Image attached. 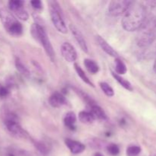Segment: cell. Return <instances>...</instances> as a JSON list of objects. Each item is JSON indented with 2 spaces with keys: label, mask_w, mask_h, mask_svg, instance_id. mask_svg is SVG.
Wrapping results in <instances>:
<instances>
[{
  "label": "cell",
  "mask_w": 156,
  "mask_h": 156,
  "mask_svg": "<svg viewBox=\"0 0 156 156\" xmlns=\"http://www.w3.org/2000/svg\"><path fill=\"white\" fill-rule=\"evenodd\" d=\"M146 21V9L140 2H132L122 18V26L126 31L141 28Z\"/></svg>",
  "instance_id": "1"
},
{
  "label": "cell",
  "mask_w": 156,
  "mask_h": 156,
  "mask_svg": "<svg viewBox=\"0 0 156 156\" xmlns=\"http://www.w3.org/2000/svg\"><path fill=\"white\" fill-rule=\"evenodd\" d=\"M0 20L8 34L13 37H19L22 34V24L9 9H0Z\"/></svg>",
  "instance_id": "2"
},
{
  "label": "cell",
  "mask_w": 156,
  "mask_h": 156,
  "mask_svg": "<svg viewBox=\"0 0 156 156\" xmlns=\"http://www.w3.org/2000/svg\"><path fill=\"white\" fill-rule=\"evenodd\" d=\"M31 34L34 37L41 43L44 47L47 56L50 59L52 62L55 61V51L52 46L48 35L44 29V26L38 24H34L31 27Z\"/></svg>",
  "instance_id": "3"
},
{
  "label": "cell",
  "mask_w": 156,
  "mask_h": 156,
  "mask_svg": "<svg viewBox=\"0 0 156 156\" xmlns=\"http://www.w3.org/2000/svg\"><path fill=\"white\" fill-rule=\"evenodd\" d=\"M4 124L8 132L12 136L18 139H29L28 133L21 127L18 117L14 113L9 112L5 114Z\"/></svg>",
  "instance_id": "4"
},
{
  "label": "cell",
  "mask_w": 156,
  "mask_h": 156,
  "mask_svg": "<svg viewBox=\"0 0 156 156\" xmlns=\"http://www.w3.org/2000/svg\"><path fill=\"white\" fill-rule=\"evenodd\" d=\"M48 3L50 5L49 8L50 18L53 24L59 32L62 34H67L68 30L63 19V15L59 4L56 1H50Z\"/></svg>",
  "instance_id": "5"
},
{
  "label": "cell",
  "mask_w": 156,
  "mask_h": 156,
  "mask_svg": "<svg viewBox=\"0 0 156 156\" xmlns=\"http://www.w3.org/2000/svg\"><path fill=\"white\" fill-rule=\"evenodd\" d=\"M131 3L132 2L126 0H113L108 5V13L113 17L124 15Z\"/></svg>",
  "instance_id": "6"
},
{
  "label": "cell",
  "mask_w": 156,
  "mask_h": 156,
  "mask_svg": "<svg viewBox=\"0 0 156 156\" xmlns=\"http://www.w3.org/2000/svg\"><path fill=\"white\" fill-rule=\"evenodd\" d=\"M9 9L13 15L20 20L27 21L29 18V15L24 9V2L21 0H11L8 3Z\"/></svg>",
  "instance_id": "7"
},
{
  "label": "cell",
  "mask_w": 156,
  "mask_h": 156,
  "mask_svg": "<svg viewBox=\"0 0 156 156\" xmlns=\"http://www.w3.org/2000/svg\"><path fill=\"white\" fill-rule=\"evenodd\" d=\"M61 54L66 61L74 62L77 59V52L71 44L64 42L61 46Z\"/></svg>",
  "instance_id": "8"
},
{
  "label": "cell",
  "mask_w": 156,
  "mask_h": 156,
  "mask_svg": "<svg viewBox=\"0 0 156 156\" xmlns=\"http://www.w3.org/2000/svg\"><path fill=\"white\" fill-rule=\"evenodd\" d=\"M69 30H71L72 34L73 35L74 38L76 39V42L79 45L80 48L82 49V51L85 53H88V45H87L86 41H85V37H84L83 34L82 32L74 25V24H70L69 25Z\"/></svg>",
  "instance_id": "9"
},
{
  "label": "cell",
  "mask_w": 156,
  "mask_h": 156,
  "mask_svg": "<svg viewBox=\"0 0 156 156\" xmlns=\"http://www.w3.org/2000/svg\"><path fill=\"white\" fill-rule=\"evenodd\" d=\"M96 41H97L98 44L100 46L101 48L107 54L112 56V57L116 58V59H117V58H119L118 53H117V52L116 51V50H114V49L113 48V47H111V46L110 45L103 37H101L100 35L96 36Z\"/></svg>",
  "instance_id": "10"
},
{
  "label": "cell",
  "mask_w": 156,
  "mask_h": 156,
  "mask_svg": "<svg viewBox=\"0 0 156 156\" xmlns=\"http://www.w3.org/2000/svg\"><path fill=\"white\" fill-rule=\"evenodd\" d=\"M66 146L68 147L70 152L74 155H78L85 150V146L82 143L76 140H71V139H66L65 140Z\"/></svg>",
  "instance_id": "11"
},
{
  "label": "cell",
  "mask_w": 156,
  "mask_h": 156,
  "mask_svg": "<svg viewBox=\"0 0 156 156\" xmlns=\"http://www.w3.org/2000/svg\"><path fill=\"white\" fill-rule=\"evenodd\" d=\"M66 101V100L65 96L62 93L58 92V91L53 93L49 98V103L53 108H60L62 105H65Z\"/></svg>",
  "instance_id": "12"
},
{
  "label": "cell",
  "mask_w": 156,
  "mask_h": 156,
  "mask_svg": "<svg viewBox=\"0 0 156 156\" xmlns=\"http://www.w3.org/2000/svg\"><path fill=\"white\" fill-rule=\"evenodd\" d=\"M76 115L73 111H69L66 114L64 117V124L70 130H75L76 128Z\"/></svg>",
  "instance_id": "13"
},
{
  "label": "cell",
  "mask_w": 156,
  "mask_h": 156,
  "mask_svg": "<svg viewBox=\"0 0 156 156\" xmlns=\"http://www.w3.org/2000/svg\"><path fill=\"white\" fill-rule=\"evenodd\" d=\"M34 146L40 155L42 156L47 155L51 150V146L44 141H34Z\"/></svg>",
  "instance_id": "14"
},
{
  "label": "cell",
  "mask_w": 156,
  "mask_h": 156,
  "mask_svg": "<svg viewBox=\"0 0 156 156\" xmlns=\"http://www.w3.org/2000/svg\"><path fill=\"white\" fill-rule=\"evenodd\" d=\"M73 90L75 91V92H76V94H77L81 98H82V100L85 103H86L87 105L90 107V108L92 106H94V105H97V103H96L95 101H94L92 98L90 97V96L88 95L87 93H85V91H82V90L79 89V88H76V87H73Z\"/></svg>",
  "instance_id": "15"
},
{
  "label": "cell",
  "mask_w": 156,
  "mask_h": 156,
  "mask_svg": "<svg viewBox=\"0 0 156 156\" xmlns=\"http://www.w3.org/2000/svg\"><path fill=\"white\" fill-rule=\"evenodd\" d=\"M15 67H16L17 70L23 76H24L27 79H30V76H31V73H30V70L27 69V67L21 62V59L19 58H16L15 61Z\"/></svg>",
  "instance_id": "16"
},
{
  "label": "cell",
  "mask_w": 156,
  "mask_h": 156,
  "mask_svg": "<svg viewBox=\"0 0 156 156\" xmlns=\"http://www.w3.org/2000/svg\"><path fill=\"white\" fill-rule=\"evenodd\" d=\"M90 112L93 115L94 120H104L107 119V114H105V111L98 105L91 107V111H90Z\"/></svg>",
  "instance_id": "17"
},
{
  "label": "cell",
  "mask_w": 156,
  "mask_h": 156,
  "mask_svg": "<svg viewBox=\"0 0 156 156\" xmlns=\"http://www.w3.org/2000/svg\"><path fill=\"white\" fill-rule=\"evenodd\" d=\"M111 74H112L113 77L115 79V80L117 81V82H118L122 87H123L125 89L128 90V91H132L133 90V88L132 85H131V83L129 82V81L126 80V79H124V78L122 77L121 76L117 74V73H114V72L113 71L111 72Z\"/></svg>",
  "instance_id": "18"
},
{
  "label": "cell",
  "mask_w": 156,
  "mask_h": 156,
  "mask_svg": "<svg viewBox=\"0 0 156 156\" xmlns=\"http://www.w3.org/2000/svg\"><path fill=\"white\" fill-rule=\"evenodd\" d=\"M146 18L149 16L150 21L155 22L156 24V1H151L149 2L148 8H146Z\"/></svg>",
  "instance_id": "19"
},
{
  "label": "cell",
  "mask_w": 156,
  "mask_h": 156,
  "mask_svg": "<svg viewBox=\"0 0 156 156\" xmlns=\"http://www.w3.org/2000/svg\"><path fill=\"white\" fill-rule=\"evenodd\" d=\"M74 68H75V70H76V72L77 73L78 76L80 77V79H82V80L85 83L88 84V85H90V86H91V87H94V84H93L92 82H91V81L88 79V77L87 76V75L85 74V71L82 69V67H81L79 64L74 63Z\"/></svg>",
  "instance_id": "20"
},
{
  "label": "cell",
  "mask_w": 156,
  "mask_h": 156,
  "mask_svg": "<svg viewBox=\"0 0 156 156\" xmlns=\"http://www.w3.org/2000/svg\"><path fill=\"white\" fill-rule=\"evenodd\" d=\"M84 65L91 74H96L99 72V66L95 61L90 59H85L84 60Z\"/></svg>",
  "instance_id": "21"
},
{
  "label": "cell",
  "mask_w": 156,
  "mask_h": 156,
  "mask_svg": "<svg viewBox=\"0 0 156 156\" xmlns=\"http://www.w3.org/2000/svg\"><path fill=\"white\" fill-rule=\"evenodd\" d=\"M79 120L85 124H90L94 122V118L90 111H81L79 114Z\"/></svg>",
  "instance_id": "22"
},
{
  "label": "cell",
  "mask_w": 156,
  "mask_h": 156,
  "mask_svg": "<svg viewBox=\"0 0 156 156\" xmlns=\"http://www.w3.org/2000/svg\"><path fill=\"white\" fill-rule=\"evenodd\" d=\"M127 71L126 65L124 62L120 59V58H117L115 59V72L118 75H124Z\"/></svg>",
  "instance_id": "23"
},
{
  "label": "cell",
  "mask_w": 156,
  "mask_h": 156,
  "mask_svg": "<svg viewBox=\"0 0 156 156\" xmlns=\"http://www.w3.org/2000/svg\"><path fill=\"white\" fill-rule=\"evenodd\" d=\"M100 87L101 88V90L103 91V92L105 93V95L108 96V97L111 98L113 97L114 95V89L112 88V87L109 85V84L106 83V82H100Z\"/></svg>",
  "instance_id": "24"
},
{
  "label": "cell",
  "mask_w": 156,
  "mask_h": 156,
  "mask_svg": "<svg viewBox=\"0 0 156 156\" xmlns=\"http://www.w3.org/2000/svg\"><path fill=\"white\" fill-rule=\"evenodd\" d=\"M142 149L139 146H129L126 149V155L127 156H137L140 154Z\"/></svg>",
  "instance_id": "25"
},
{
  "label": "cell",
  "mask_w": 156,
  "mask_h": 156,
  "mask_svg": "<svg viewBox=\"0 0 156 156\" xmlns=\"http://www.w3.org/2000/svg\"><path fill=\"white\" fill-rule=\"evenodd\" d=\"M107 151L111 156H117L120 154V147L114 143H111L107 146Z\"/></svg>",
  "instance_id": "26"
},
{
  "label": "cell",
  "mask_w": 156,
  "mask_h": 156,
  "mask_svg": "<svg viewBox=\"0 0 156 156\" xmlns=\"http://www.w3.org/2000/svg\"><path fill=\"white\" fill-rule=\"evenodd\" d=\"M2 156H21V151H18L14 148H7L2 153Z\"/></svg>",
  "instance_id": "27"
},
{
  "label": "cell",
  "mask_w": 156,
  "mask_h": 156,
  "mask_svg": "<svg viewBox=\"0 0 156 156\" xmlns=\"http://www.w3.org/2000/svg\"><path fill=\"white\" fill-rule=\"evenodd\" d=\"M30 4H31L32 7L34 9H37V10H40V9H41L43 8L42 2L40 0H34V1H31L30 2Z\"/></svg>",
  "instance_id": "28"
},
{
  "label": "cell",
  "mask_w": 156,
  "mask_h": 156,
  "mask_svg": "<svg viewBox=\"0 0 156 156\" xmlns=\"http://www.w3.org/2000/svg\"><path fill=\"white\" fill-rule=\"evenodd\" d=\"M21 156H42L41 155H36V154L31 153V152H26V151H21Z\"/></svg>",
  "instance_id": "29"
},
{
  "label": "cell",
  "mask_w": 156,
  "mask_h": 156,
  "mask_svg": "<svg viewBox=\"0 0 156 156\" xmlns=\"http://www.w3.org/2000/svg\"><path fill=\"white\" fill-rule=\"evenodd\" d=\"M153 69H154V72L156 73V59L155 60V62H154V66H153Z\"/></svg>",
  "instance_id": "30"
},
{
  "label": "cell",
  "mask_w": 156,
  "mask_h": 156,
  "mask_svg": "<svg viewBox=\"0 0 156 156\" xmlns=\"http://www.w3.org/2000/svg\"><path fill=\"white\" fill-rule=\"evenodd\" d=\"M94 156H104V155H102L101 153H100V152H97V153L94 154Z\"/></svg>",
  "instance_id": "31"
},
{
  "label": "cell",
  "mask_w": 156,
  "mask_h": 156,
  "mask_svg": "<svg viewBox=\"0 0 156 156\" xmlns=\"http://www.w3.org/2000/svg\"><path fill=\"white\" fill-rule=\"evenodd\" d=\"M154 34H155V36H156V24L155 27V30H154Z\"/></svg>",
  "instance_id": "32"
},
{
  "label": "cell",
  "mask_w": 156,
  "mask_h": 156,
  "mask_svg": "<svg viewBox=\"0 0 156 156\" xmlns=\"http://www.w3.org/2000/svg\"><path fill=\"white\" fill-rule=\"evenodd\" d=\"M152 156H156V155H152Z\"/></svg>",
  "instance_id": "33"
}]
</instances>
